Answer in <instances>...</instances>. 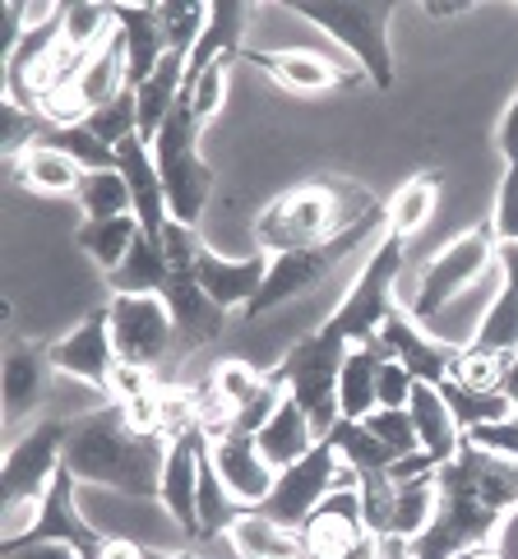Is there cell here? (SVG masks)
Instances as JSON below:
<instances>
[{
	"label": "cell",
	"instance_id": "obj_3",
	"mask_svg": "<svg viewBox=\"0 0 518 559\" xmlns=\"http://www.w3.org/2000/svg\"><path fill=\"white\" fill-rule=\"evenodd\" d=\"M66 435H70V421L43 416V421H33L24 435L10 439L5 467H0V495H5V546H14V542H24L28 536L51 481L61 476V467H66Z\"/></svg>",
	"mask_w": 518,
	"mask_h": 559
},
{
	"label": "cell",
	"instance_id": "obj_10",
	"mask_svg": "<svg viewBox=\"0 0 518 559\" xmlns=\"http://www.w3.org/2000/svg\"><path fill=\"white\" fill-rule=\"evenodd\" d=\"M338 486H343V457H338V449L329 444V439H320L302 463L278 472V481H273L264 504H259V513L292 527V532H302L310 523V513L320 509Z\"/></svg>",
	"mask_w": 518,
	"mask_h": 559
},
{
	"label": "cell",
	"instance_id": "obj_30",
	"mask_svg": "<svg viewBox=\"0 0 518 559\" xmlns=\"http://www.w3.org/2000/svg\"><path fill=\"white\" fill-rule=\"evenodd\" d=\"M445 393V403L454 412L458 430H476V426H495V421H509L514 416V397L505 389H468L458 384V379H445V384H435Z\"/></svg>",
	"mask_w": 518,
	"mask_h": 559
},
{
	"label": "cell",
	"instance_id": "obj_29",
	"mask_svg": "<svg viewBox=\"0 0 518 559\" xmlns=\"http://www.w3.org/2000/svg\"><path fill=\"white\" fill-rule=\"evenodd\" d=\"M14 176L24 181L28 190L37 194H79V186H84V167L74 163V157H66L61 148L51 144H33L24 157L14 163Z\"/></svg>",
	"mask_w": 518,
	"mask_h": 559
},
{
	"label": "cell",
	"instance_id": "obj_21",
	"mask_svg": "<svg viewBox=\"0 0 518 559\" xmlns=\"http://www.w3.org/2000/svg\"><path fill=\"white\" fill-rule=\"evenodd\" d=\"M246 19H250V5L242 0H213L209 5V24L199 33L195 51L186 56V84H195L199 74L217 61H242V33H246Z\"/></svg>",
	"mask_w": 518,
	"mask_h": 559
},
{
	"label": "cell",
	"instance_id": "obj_12",
	"mask_svg": "<svg viewBox=\"0 0 518 559\" xmlns=\"http://www.w3.org/2000/svg\"><path fill=\"white\" fill-rule=\"evenodd\" d=\"M204 449H209L204 426H190L186 435L172 439L167 467H163V495H157V504L167 509V518L186 542H199V457H204Z\"/></svg>",
	"mask_w": 518,
	"mask_h": 559
},
{
	"label": "cell",
	"instance_id": "obj_14",
	"mask_svg": "<svg viewBox=\"0 0 518 559\" xmlns=\"http://www.w3.org/2000/svg\"><path fill=\"white\" fill-rule=\"evenodd\" d=\"M209 457H213V472L223 476L227 495H232L242 509H259V504L269 499L278 472L264 463V453H259L255 435H236V430L213 435V439H209Z\"/></svg>",
	"mask_w": 518,
	"mask_h": 559
},
{
	"label": "cell",
	"instance_id": "obj_43",
	"mask_svg": "<svg viewBox=\"0 0 518 559\" xmlns=\"http://www.w3.org/2000/svg\"><path fill=\"white\" fill-rule=\"evenodd\" d=\"M209 384H213V393L223 397V403L236 412V407H246V403H250V397H255L259 389H264V374H259V370H250L246 361H223V366L213 370V379H209Z\"/></svg>",
	"mask_w": 518,
	"mask_h": 559
},
{
	"label": "cell",
	"instance_id": "obj_36",
	"mask_svg": "<svg viewBox=\"0 0 518 559\" xmlns=\"http://www.w3.org/2000/svg\"><path fill=\"white\" fill-rule=\"evenodd\" d=\"M329 444L338 449V457L352 467V472H389L398 457L366 430V421H338L329 430Z\"/></svg>",
	"mask_w": 518,
	"mask_h": 559
},
{
	"label": "cell",
	"instance_id": "obj_15",
	"mask_svg": "<svg viewBox=\"0 0 518 559\" xmlns=\"http://www.w3.org/2000/svg\"><path fill=\"white\" fill-rule=\"evenodd\" d=\"M380 347L393 356V361L408 366V374L416 384H445L458 352H463V347H449L435 333H426L408 310H393V319L380 329Z\"/></svg>",
	"mask_w": 518,
	"mask_h": 559
},
{
	"label": "cell",
	"instance_id": "obj_35",
	"mask_svg": "<svg viewBox=\"0 0 518 559\" xmlns=\"http://www.w3.org/2000/svg\"><path fill=\"white\" fill-rule=\"evenodd\" d=\"M79 209H84V223H103V217H126L134 213V199L121 171H89L84 186H79Z\"/></svg>",
	"mask_w": 518,
	"mask_h": 559
},
{
	"label": "cell",
	"instance_id": "obj_16",
	"mask_svg": "<svg viewBox=\"0 0 518 559\" xmlns=\"http://www.w3.org/2000/svg\"><path fill=\"white\" fill-rule=\"evenodd\" d=\"M116 171H121L126 186H130L134 217H139V227H144V236L163 241V231H167V223H172V213H167V190H163V176H157L153 148H149L139 134L126 139V144H116Z\"/></svg>",
	"mask_w": 518,
	"mask_h": 559
},
{
	"label": "cell",
	"instance_id": "obj_20",
	"mask_svg": "<svg viewBox=\"0 0 518 559\" xmlns=\"http://www.w3.org/2000/svg\"><path fill=\"white\" fill-rule=\"evenodd\" d=\"M111 24L126 37V84L139 88L172 51L163 19H157V5H111Z\"/></svg>",
	"mask_w": 518,
	"mask_h": 559
},
{
	"label": "cell",
	"instance_id": "obj_17",
	"mask_svg": "<svg viewBox=\"0 0 518 559\" xmlns=\"http://www.w3.org/2000/svg\"><path fill=\"white\" fill-rule=\"evenodd\" d=\"M163 301H167L172 324H176V352L209 347L213 337L227 329V310L217 301H209V292L195 283V273H172Z\"/></svg>",
	"mask_w": 518,
	"mask_h": 559
},
{
	"label": "cell",
	"instance_id": "obj_39",
	"mask_svg": "<svg viewBox=\"0 0 518 559\" xmlns=\"http://www.w3.org/2000/svg\"><path fill=\"white\" fill-rule=\"evenodd\" d=\"M84 126L103 139L107 148H116V144H126V139H134L139 134V103H134V88H126L116 103H107V107H97V111H89L84 116Z\"/></svg>",
	"mask_w": 518,
	"mask_h": 559
},
{
	"label": "cell",
	"instance_id": "obj_49",
	"mask_svg": "<svg viewBox=\"0 0 518 559\" xmlns=\"http://www.w3.org/2000/svg\"><path fill=\"white\" fill-rule=\"evenodd\" d=\"M501 273H505V287H514L518 296V246H501Z\"/></svg>",
	"mask_w": 518,
	"mask_h": 559
},
{
	"label": "cell",
	"instance_id": "obj_42",
	"mask_svg": "<svg viewBox=\"0 0 518 559\" xmlns=\"http://www.w3.org/2000/svg\"><path fill=\"white\" fill-rule=\"evenodd\" d=\"M232 66L236 61H217V66H209L204 74L195 79V84H186V103H190V111L199 116V121H213L217 111H223V103H227V79H232Z\"/></svg>",
	"mask_w": 518,
	"mask_h": 559
},
{
	"label": "cell",
	"instance_id": "obj_26",
	"mask_svg": "<svg viewBox=\"0 0 518 559\" xmlns=\"http://www.w3.org/2000/svg\"><path fill=\"white\" fill-rule=\"evenodd\" d=\"M227 542H232L236 559H306L302 532L273 523V518H264L259 509H246L236 518L227 527Z\"/></svg>",
	"mask_w": 518,
	"mask_h": 559
},
{
	"label": "cell",
	"instance_id": "obj_9",
	"mask_svg": "<svg viewBox=\"0 0 518 559\" xmlns=\"http://www.w3.org/2000/svg\"><path fill=\"white\" fill-rule=\"evenodd\" d=\"M107 324H111V347L121 366L153 374V366H163L176 352V324L163 296H111Z\"/></svg>",
	"mask_w": 518,
	"mask_h": 559
},
{
	"label": "cell",
	"instance_id": "obj_5",
	"mask_svg": "<svg viewBox=\"0 0 518 559\" xmlns=\"http://www.w3.org/2000/svg\"><path fill=\"white\" fill-rule=\"evenodd\" d=\"M495 264H501V241H495L491 223H482L431 259L422 269V277H416V287L403 296V310L426 329L431 319H440L458 301V296H468L476 283H486L495 273Z\"/></svg>",
	"mask_w": 518,
	"mask_h": 559
},
{
	"label": "cell",
	"instance_id": "obj_18",
	"mask_svg": "<svg viewBox=\"0 0 518 559\" xmlns=\"http://www.w3.org/2000/svg\"><path fill=\"white\" fill-rule=\"evenodd\" d=\"M269 273V254H250V259H223L209 246L199 250L195 264V283L209 292V301H217L223 310H246L255 301V292L264 287Z\"/></svg>",
	"mask_w": 518,
	"mask_h": 559
},
{
	"label": "cell",
	"instance_id": "obj_1",
	"mask_svg": "<svg viewBox=\"0 0 518 559\" xmlns=\"http://www.w3.org/2000/svg\"><path fill=\"white\" fill-rule=\"evenodd\" d=\"M167 449L172 439L163 430H139L121 403H107L70 421L66 467L74 481L107 486L126 499H157L163 495Z\"/></svg>",
	"mask_w": 518,
	"mask_h": 559
},
{
	"label": "cell",
	"instance_id": "obj_51",
	"mask_svg": "<svg viewBox=\"0 0 518 559\" xmlns=\"http://www.w3.org/2000/svg\"><path fill=\"white\" fill-rule=\"evenodd\" d=\"M501 389L518 403V356H509V366H505V379H501Z\"/></svg>",
	"mask_w": 518,
	"mask_h": 559
},
{
	"label": "cell",
	"instance_id": "obj_19",
	"mask_svg": "<svg viewBox=\"0 0 518 559\" xmlns=\"http://www.w3.org/2000/svg\"><path fill=\"white\" fill-rule=\"evenodd\" d=\"M51 352L37 343H14L5 352V374H0V393H5V416L10 421H28L43 407L47 384H51Z\"/></svg>",
	"mask_w": 518,
	"mask_h": 559
},
{
	"label": "cell",
	"instance_id": "obj_33",
	"mask_svg": "<svg viewBox=\"0 0 518 559\" xmlns=\"http://www.w3.org/2000/svg\"><path fill=\"white\" fill-rule=\"evenodd\" d=\"M393 518H389V536H403V542H416L435 509H440V486H435V472L431 476H416V481H393Z\"/></svg>",
	"mask_w": 518,
	"mask_h": 559
},
{
	"label": "cell",
	"instance_id": "obj_50",
	"mask_svg": "<svg viewBox=\"0 0 518 559\" xmlns=\"http://www.w3.org/2000/svg\"><path fill=\"white\" fill-rule=\"evenodd\" d=\"M454 559H509L501 546H495V542H486V546H468V550H458Z\"/></svg>",
	"mask_w": 518,
	"mask_h": 559
},
{
	"label": "cell",
	"instance_id": "obj_11",
	"mask_svg": "<svg viewBox=\"0 0 518 559\" xmlns=\"http://www.w3.org/2000/svg\"><path fill=\"white\" fill-rule=\"evenodd\" d=\"M74 476L70 467H61V476L51 481L47 499H43V509H37L33 518V527L24 542H14V546H33V542H61V546H74L84 559H103L107 550V532L103 527H93L84 513H79V499H74Z\"/></svg>",
	"mask_w": 518,
	"mask_h": 559
},
{
	"label": "cell",
	"instance_id": "obj_24",
	"mask_svg": "<svg viewBox=\"0 0 518 559\" xmlns=\"http://www.w3.org/2000/svg\"><path fill=\"white\" fill-rule=\"evenodd\" d=\"M186 93V56L181 51H167L163 66H157L144 84L134 88V103H139V139L144 144H153L157 130L167 126V116L176 111V103H181Z\"/></svg>",
	"mask_w": 518,
	"mask_h": 559
},
{
	"label": "cell",
	"instance_id": "obj_28",
	"mask_svg": "<svg viewBox=\"0 0 518 559\" xmlns=\"http://www.w3.org/2000/svg\"><path fill=\"white\" fill-rule=\"evenodd\" d=\"M250 66H259V70H269L278 84H283L287 93H325V88H333L338 79H343V70L338 66H329L325 56H315V51H242Z\"/></svg>",
	"mask_w": 518,
	"mask_h": 559
},
{
	"label": "cell",
	"instance_id": "obj_31",
	"mask_svg": "<svg viewBox=\"0 0 518 559\" xmlns=\"http://www.w3.org/2000/svg\"><path fill=\"white\" fill-rule=\"evenodd\" d=\"M468 352H482V356H518V296L514 287H501L491 296L486 314L476 319V329L468 337Z\"/></svg>",
	"mask_w": 518,
	"mask_h": 559
},
{
	"label": "cell",
	"instance_id": "obj_25",
	"mask_svg": "<svg viewBox=\"0 0 518 559\" xmlns=\"http://www.w3.org/2000/svg\"><path fill=\"white\" fill-rule=\"evenodd\" d=\"M255 444H259V453H264V463H269L273 472H283V467H292V463H302V457H306L315 444H320V435H315L310 416L296 407L292 397H283V407L269 416V426L255 435Z\"/></svg>",
	"mask_w": 518,
	"mask_h": 559
},
{
	"label": "cell",
	"instance_id": "obj_32",
	"mask_svg": "<svg viewBox=\"0 0 518 559\" xmlns=\"http://www.w3.org/2000/svg\"><path fill=\"white\" fill-rule=\"evenodd\" d=\"M435 204H440V176H412L408 186H398V194L385 204V231H393V236H408L412 231H422L426 223H431V213H435Z\"/></svg>",
	"mask_w": 518,
	"mask_h": 559
},
{
	"label": "cell",
	"instance_id": "obj_47",
	"mask_svg": "<svg viewBox=\"0 0 518 559\" xmlns=\"http://www.w3.org/2000/svg\"><path fill=\"white\" fill-rule=\"evenodd\" d=\"M495 144H501L505 171H518V93L509 97V107H505V121H501V130H495Z\"/></svg>",
	"mask_w": 518,
	"mask_h": 559
},
{
	"label": "cell",
	"instance_id": "obj_46",
	"mask_svg": "<svg viewBox=\"0 0 518 559\" xmlns=\"http://www.w3.org/2000/svg\"><path fill=\"white\" fill-rule=\"evenodd\" d=\"M491 231L501 246H518V171H505L501 194H495V217Z\"/></svg>",
	"mask_w": 518,
	"mask_h": 559
},
{
	"label": "cell",
	"instance_id": "obj_7",
	"mask_svg": "<svg viewBox=\"0 0 518 559\" xmlns=\"http://www.w3.org/2000/svg\"><path fill=\"white\" fill-rule=\"evenodd\" d=\"M287 10H296L315 24L325 37H333L338 47L352 51V61L362 66V74L375 88H393V51H389V24L398 5H356V0H292Z\"/></svg>",
	"mask_w": 518,
	"mask_h": 559
},
{
	"label": "cell",
	"instance_id": "obj_40",
	"mask_svg": "<svg viewBox=\"0 0 518 559\" xmlns=\"http://www.w3.org/2000/svg\"><path fill=\"white\" fill-rule=\"evenodd\" d=\"M157 19H163L167 47L190 56L199 33H204V24H209V5H195V0H167V5H157Z\"/></svg>",
	"mask_w": 518,
	"mask_h": 559
},
{
	"label": "cell",
	"instance_id": "obj_27",
	"mask_svg": "<svg viewBox=\"0 0 518 559\" xmlns=\"http://www.w3.org/2000/svg\"><path fill=\"white\" fill-rule=\"evenodd\" d=\"M172 283V264H167V246L139 231V241L121 259V269L107 273L111 296H163Z\"/></svg>",
	"mask_w": 518,
	"mask_h": 559
},
{
	"label": "cell",
	"instance_id": "obj_13",
	"mask_svg": "<svg viewBox=\"0 0 518 559\" xmlns=\"http://www.w3.org/2000/svg\"><path fill=\"white\" fill-rule=\"evenodd\" d=\"M51 366L70 374V379H84V384L111 393V374H116V347H111V324H107V306L93 310L84 324L70 329L61 343H51Z\"/></svg>",
	"mask_w": 518,
	"mask_h": 559
},
{
	"label": "cell",
	"instance_id": "obj_22",
	"mask_svg": "<svg viewBox=\"0 0 518 559\" xmlns=\"http://www.w3.org/2000/svg\"><path fill=\"white\" fill-rule=\"evenodd\" d=\"M408 412H412L416 439H422V453L431 457V463H435V467L454 463L458 449H463V430H458L454 412H449V403H445V393L435 389V384H416Z\"/></svg>",
	"mask_w": 518,
	"mask_h": 559
},
{
	"label": "cell",
	"instance_id": "obj_4",
	"mask_svg": "<svg viewBox=\"0 0 518 559\" xmlns=\"http://www.w3.org/2000/svg\"><path fill=\"white\" fill-rule=\"evenodd\" d=\"M403 254H408L403 236L385 231L380 241L370 246L362 273H356V283L348 287L343 301H338V310L320 324V333L338 337V343H348V347L375 343L398 310V283H403V264H408Z\"/></svg>",
	"mask_w": 518,
	"mask_h": 559
},
{
	"label": "cell",
	"instance_id": "obj_2",
	"mask_svg": "<svg viewBox=\"0 0 518 559\" xmlns=\"http://www.w3.org/2000/svg\"><path fill=\"white\" fill-rule=\"evenodd\" d=\"M380 209L385 204H375V194L362 190L356 181H306V186H292L287 194H278L259 213L255 241H259V254L329 246Z\"/></svg>",
	"mask_w": 518,
	"mask_h": 559
},
{
	"label": "cell",
	"instance_id": "obj_52",
	"mask_svg": "<svg viewBox=\"0 0 518 559\" xmlns=\"http://www.w3.org/2000/svg\"><path fill=\"white\" fill-rule=\"evenodd\" d=\"M144 559H204V555H186V550H144Z\"/></svg>",
	"mask_w": 518,
	"mask_h": 559
},
{
	"label": "cell",
	"instance_id": "obj_41",
	"mask_svg": "<svg viewBox=\"0 0 518 559\" xmlns=\"http://www.w3.org/2000/svg\"><path fill=\"white\" fill-rule=\"evenodd\" d=\"M366 430L380 439V444H385L393 457L422 453V439H416V426H412V412H408V407H375V412L366 416Z\"/></svg>",
	"mask_w": 518,
	"mask_h": 559
},
{
	"label": "cell",
	"instance_id": "obj_54",
	"mask_svg": "<svg viewBox=\"0 0 518 559\" xmlns=\"http://www.w3.org/2000/svg\"><path fill=\"white\" fill-rule=\"evenodd\" d=\"M514 421H518V403H514Z\"/></svg>",
	"mask_w": 518,
	"mask_h": 559
},
{
	"label": "cell",
	"instance_id": "obj_45",
	"mask_svg": "<svg viewBox=\"0 0 518 559\" xmlns=\"http://www.w3.org/2000/svg\"><path fill=\"white\" fill-rule=\"evenodd\" d=\"M412 389H416V379L408 374V366L393 361V356H385L380 374H375V397H380V407H408Z\"/></svg>",
	"mask_w": 518,
	"mask_h": 559
},
{
	"label": "cell",
	"instance_id": "obj_44",
	"mask_svg": "<svg viewBox=\"0 0 518 559\" xmlns=\"http://www.w3.org/2000/svg\"><path fill=\"white\" fill-rule=\"evenodd\" d=\"M505 356H482V352H458V361L449 370V379H458V384H468V389H501V379H505Z\"/></svg>",
	"mask_w": 518,
	"mask_h": 559
},
{
	"label": "cell",
	"instance_id": "obj_34",
	"mask_svg": "<svg viewBox=\"0 0 518 559\" xmlns=\"http://www.w3.org/2000/svg\"><path fill=\"white\" fill-rule=\"evenodd\" d=\"M139 217L126 213V217H103V223H84L79 227V250L93 254L97 259V269L111 273V269H121V259L130 254V246L139 241Z\"/></svg>",
	"mask_w": 518,
	"mask_h": 559
},
{
	"label": "cell",
	"instance_id": "obj_48",
	"mask_svg": "<svg viewBox=\"0 0 518 559\" xmlns=\"http://www.w3.org/2000/svg\"><path fill=\"white\" fill-rule=\"evenodd\" d=\"M5 559H84V555L61 542H33V546H5Z\"/></svg>",
	"mask_w": 518,
	"mask_h": 559
},
{
	"label": "cell",
	"instance_id": "obj_37",
	"mask_svg": "<svg viewBox=\"0 0 518 559\" xmlns=\"http://www.w3.org/2000/svg\"><path fill=\"white\" fill-rule=\"evenodd\" d=\"M37 144L61 148V153L74 157V163L84 167V171H111V167H116V148H107L84 121H74V126H47Z\"/></svg>",
	"mask_w": 518,
	"mask_h": 559
},
{
	"label": "cell",
	"instance_id": "obj_23",
	"mask_svg": "<svg viewBox=\"0 0 518 559\" xmlns=\"http://www.w3.org/2000/svg\"><path fill=\"white\" fill-rule=\"evenodd\" d=\"M385 356L389 352L380 347V337L348 347L343 370H338V416H343V421H366V416L380 407V397H375V374H380Z\"/></svg>",
	"mask_w": 518,
	"mask_h": 559
},
{
	"label": "cell",
	"instance_id": "obj_8",
	"mask_svg": "<svg viewBox=\"0 0 518 559\" xmlns=\"http://www.w3.org/2000/svg\"><path fill=\"white\" fill-rule=\"evenodd\" d=\"M343 356H348V343H338V337L315 329L302 343H292L283 361L273 366L287 397L310 416V426L320 439H329V430L343 421V416H338V370H343Z\"/></svg>",
	"mask_w": 518,
	"mask_h": 559
},
{
	"label": "cell",
	"instance_id": "obj_6",
	"mask_svg": "<svg viewBox=\"0 0 518 559\" xmlns=\"http://www.w3.org/2000/svg\"><path fill=\"white\" fill-rule=\"evenodd\" d=\"M199 130H204V121H199L190 103L181 97L176 111L167 116V126L157 130V139L149 144L157 176H163V190H167V213H172V223H181V227H195L199 217H204L209 194H213V167L199 157Z\"/></svg>",
	"mask_w": 518,
	"mask_h": 559
},
{
	"label": "cell",
	"instance_id": "obj_38",
	"mask_svg": "<svg viewBox=\"0 0 518 559\" xmlns=\"http://www.w3.org/2000/svg\"><path fill=\"white\" fill-rule=\"evenodd\" d=\"M111 33H116V24H111V5H66L61 43H66L70 51L93 56Z\"/></svg>",
	"mask_w": 518,
	"mask_h": 559
},
{
	"label": "cell",
	"instance_id": "obj_53",
	"mask_svg": "<svg viewBox=\"0 0 518 559\" xmlns=\"http://www.w3.org/2000/svg\"><path fill=\"white\" fill-rule=\"evenodd\" d=\"M431 14H458V10H468V5H426Z\"/></svg>",
	"mask_w": 518,
	"mask_h": 559
}]
</instances>
